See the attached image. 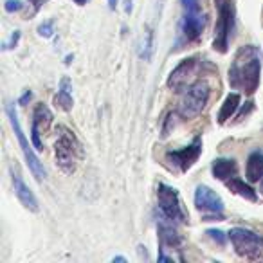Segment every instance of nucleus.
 <instances>
[{
    "instance_id": "obj_1",
    "label": "nucleus",
    "mask_w": 263,
    "mask_h": 263,
    "mask_svg": "<svg viewBox=\"0 0 263 263\" xmlns=\"http://www.w3.org/2000/svg\"><path fill=\"white\" fill-rule=\"evenodd\" d=\"M261 80V51L256 45H241L231 62L227 81L233 90L252 96Z\"/></svg>"
},
{
    "instance_id": "obj_11",
    "label": "nucleus",
    "mask_w": 263,
    "mask_h": 263,
    "mask_svg": "<svg viewBox=\"0 0 263 263\" xmlns=\"http://www.w3.org/2000/svg\"><path fill=\"white\" fill-rule=\"evenodd\" d=\"M205 27V16L200 9H184L182 26H180V44H195L200 40Z\"/></svg>"
},
{
    "instance_id": "obj_30",
    "label": "nucleus",
    "mask_w": 263,
    "mask_h": 263,
    "mask_svg": "<svg viewBox=\"0 0 263 263\" xmlns=\"http://www.w3.org/2000/svg\"><path fill=\"white\" fill-rule=\"evenodd\" d=\"M123 6H124V13L130 15L134 11V0H123Z\"/></svg>"
},
{
    "instance_id": "obj_15",
    "label": "nucleus",
    "mask_w": 263,
    "mask_h": 263,
    "mask_svg": "<svg viewBox=\"0 0 263 263\" xmlns=\"http://www.w3.org/2000/svg\"><path fill=\"white\" fill-rule=\"evenodd\" d=\"M54 105L58 108H62L63 112H70L74 106V99H72V81L69 76H63L60 80V87L58 92L54 96Z\"/></svg>"
},
{
    "instance_id": "obj_3",
    "label": "nucleus",
    "mask_w": 263,
    "mask_h": 263,
    "mask_svg": "<svg viewBox=\"0 0 263 263\" xmlns=\"http://www.w3.org/2000/svg\"><path fill=\"white\" fill-rule=\"evenodd\" d=\"M216 26L213 49L220 54L229 51V42L236 27V0H215Z\"/></svg>"
},
{
    "instance_id": "obj_26",
    "label": "nucleus",
    "mask_w": 263,
    "mask_h": 263,
    "mask_svg": "<svg viewBox=\"0 0 263 263\" xmlns=\"http://www.w3.org/2000/svg\"><path fill=\"white\" fill-rule=\"evenodd\" d=\"M27 2H29V6L33 8V15H36V13L47 4L49 0H27Z\"/></svg>"
},
{
    "instance_id": "obj_20",
    "label": "nucleus",
    "mask_w": 263,
    "mask_h": 263,
    "mask_svg": "<svg viewBox=\"0 0 263 263\" xmlns=\"http://www.w3.org/2000/svg\"><path fill=\"white\" fill-rule=\"evenodd\" d=\"M152 54H154V31L148 27L146 33H144V40H143V45H141L139 56L144 60V62H150Z\"/></svg>"
},
{
    "instance_id": "obj_21",
    "label": "nucleus",
    "mask_w": 263,
    "mask_h": 263,
    "mask_svg": "<svg viewBox=\"0 0 263 263\" xmlns=\"http://www.w3.org/2000/svg\"><path fill=\"white\" fill-rule=\"evenodd\" d=\"M177 117H180L179 112H172L164 119V126H162V137H168L170 132L175 130V126H177Z\"/></svg>"
},
{
    "instance_id": "obj_5",
    "label": "nucleus",
    "mask_w": 263,
    "mask_h": 263,
    "mask_svg": "<svg viewBox=\"0 0 263 263\" xmlns=\"http://www.w3.org/2000/svg\"><path fill=\"white\" fill-rule=\"evenodd\" d=\"M6 114H8V119H9V123H11V128H13V132H15L16 139H18L20 148H22L24 157H26L31 173H33L36 180L45 179V168H44V164L40 162V159L36 157L33 146H31V143L27 141L26 134H24L22 126H20L18 114H16V108H15V105H13V103H8V105H6Z\"/></svg>"
},
{
    "instance_id": "obj_23",
    "label": "nucleus",
    "mask_w": 263,
    "mask_h": 263,
    "mask_svg": "<svg viewBox=\"0 0 263 263\" xmlns=\"http://www.w3.org/2000/svg\"><path fill=\"white\" fill-rule=\"evenodd\" d=\"M24 2L22 0H6V4H4V9L8 13H18L20 9L24 8Z\"/></svg>"
},
{
    "instance_id": "obj_28",
    "label": "nucleus",
    "mask_w": 263,
    "mask_h": 263,
    "mask_svg": "<svg viewBox=\"0 0 263 263\" xmlns=\"http://www.w3.org/2000/svg\"><path fill=\"white\" fill-rule=\"evenodd\" d=\"M252 105H254V103H252V101H247V106H243V108L240 110V114H238V116H236V119L240 121V119H241V117H243V116H247V114H249V112H251V110H252Z\"/></svg>"
},
{
    "instance_id": "obj_6",
    "label": "nucleus",
    "mask_w": 263,
    "mask_h": 263,
    "mask_svg": "<svg viewBox=\"0 0 263 263\" xmlns=\"http://www.w3.org/2000/svg\"><path fill=\"white\" fill-rule=\"evenodd\" d=\"M234 252L241 258L258 259L263 256V236L256 234L254 231L243 229V227H233L227 233Z\"/></svg>"
},
{
    "instance_id": "obj_27",
    "label": "nucleus",
    "mask_w": 263,
    "mask_h": 263,
    "mask_svg": "<svg viewBox=\"0 0 263 263\" xmlns=\"http://www.w3.org/2000/svg\"><path fill=\"white\" fill-rule=\"evenodd\" d=\"M182 9H200V0H180Z\"/></svg>"
},
{
    "instance_id": "obj_32",
    "label": "nucleus",
    "mask_w": 263,
    "mask_h": 263,
    "mask_svg": "<svg viewBox=\"0 0 263 263\" xmlns=\"http://www.w3.org/2000/svg\"><path fill=\"white\" fill-rule=\"evenodd\" d=\"M74 2H76L78 6H85L88 2V0H74Z\"/></svg>"
},
{
    "instance_id": "obj_8",
    "label": "nucleus",
    "mask_w": 263,
    "mask_h": 263,
    "mask_svg": "<svg viewBox=\"0 0 263 263\" xmlns=\"http://www.w3.org/2000/svg\"><path fill=\"white\" fill-rule=\"evenodd\" d=\"M157 204L159 211L164 218L172 220L175 223H186L187 215L182 208V202H180L179 191L175 187L168 186V184L161 182L157 186Z\"/></svg>"
},
{
    "instance_id": "obj_16",
    "label": "nucleus",
    "mask_w": 263,
    "mask_h": 263,
    "mask_svg": "<svg viewBox=\"0 0 263 263\" xmlns=\"http://www.w3.org/2000/svg\"><path fill=\"white\" fill-rule=\"evenodd\" d=\"M211 173L215 179L226 182V180L236 177L238 164L234 159H216V161H213V164H211Z\"/></svg>"
},
{
    "instance_id": "obj_9",
    "label": "nucleus",
    "mask_w": 263,
    "mask_h": 263,
    "mask_svg": "<svg viewBox=\"0 0 263 263\" xmlns=\"http://www.w3.org/2000/svg\"><path fill=\"white\" fill-rule=\"evenodd\" d=\"M202 155V139L195 137L190 146H184L180 150H170L166 154V162L172 170H177L179 173H187Z\"/></svg>"
},
{
    "instance_id": "obj_33",
    "label": "nucleus",
    "mask_w": 263,
    "mask_h": 263,
    "mask_svg": "<svg viewBox=\"0 0 263 263\" xmlns=\"http://www.w3.org/2000/svg\"><path fill=\"white\" fill-rule=\"evenodd\" d=\"M114 261H126V258H123V256H116V258H114Z\"/></svg>"
},
{
    "instance_id": "obj_12",
    "label": "nucleus",
    "mask_w": 263,
    "mask_h": 263,
    "mask_svg": "<svg viewBox=\"0 0 263 263\" xmlns=\"http://www.w3.org/2000/svg\"><path fill=\"white\" fill-rule=\"evenodd\" d=\"M51 124H52V112L49 110L47 105L38 103L33 110V123H31V143H33L34 150L38 152L44 150L42 134H47Z\"/></svg>"
},
{
    "instance_id": "obj_10",
    "label": "nucleus",
    "mask_w": 263,
    "mask_h": 263,
    "mask_svg": "<svg viewBox=\"0 0 263 263\" xmlns=\"http://www.w3.org/2000/svg\"><path fill=\"white\" fill-rule=\"evenodd\" d=\"M198 65H200V62H198L197 56H191V58L182 60V62L170 72L168 81H166L168 87L175 92L186 90V88L193 83L195 74H197V70H198Z\"/></svg>"
},
{
    "instance_id": "obj_22",
    "label": "nucleus",
    "mask_w": 263,
    "mask_h": 263,
    "mask_svg": "<svg viewBox=\"0 0 263 263\" xmlns=\"http://www.w3.org/2000/svg\"><path fill=\"white\" fill-rule=\"evenodd\" d=\"M38 34L44 38H51L52 34H54V22L47 20V22L40 24V26H38Z\"/></svg>"
},
{
    "instance_id": "obj_18",
    "label": "nucleus",
    "mask_w": 263,
    "mask_h": 263,
    "mask_svg": "<svg viewBox=\"0 0 263 263\" xmlns=\"http://www.w3.org/2000/svg\"><path fill=\"white\" fill-rule=\"evenodd\" d=\"M226 186H227V190H229L231 193L238 195V197L245 198V200H249V202L258 200V195H256V191L252 190V187L249 186L245 180L238 179V177H233V179L226 180Z\"/></svg>"
},
{
    "instance_id": "obj_17",
    "label": "nucleus",
    "mask_w": 263,
    "mask_h": 263,
    "mask_svg": "<svg viewBox=\"0 0 263 263\" xmlns=\"http://www.w3.org/2000/svg\"><path fill=\"white\" fill-rule=\"evenodd\" d=\"M245 177L249 182H259L263 180V152H252L247 159L245 166Z\"/></svg>"
},
{
    "instance_id": "obj_13",
    "label": "nucleus",
    "mask_w": 263,
    "mask_h": 263,
    "mask_svg": "<svg viewBox=\"0 0 263 263\" xmlns=\"http://www.w3.org/2000/svg\"><path fill=\"white\" fill-rule=\"evenodd\" d=\"M11 180H13V190H15V195L18 198V202L31 213H38L40 211V204H38L36 195L33 193L29 186L24 182L22 173L16 166H11Z\"/></svg>"
},
{
    "instance_id": "obj_31",
    "label": "nucleus",
    "mask_w": 263,
    "mask_h": 263,
    "mask_svg": "<svg viewBox=\"0 0 263 263\" xmlns=\"http://www.w3.org/2000/svg\"><path fill=\"white\" fill-rule=\"evenodd\" d=\"M108 8L112 9V11H116V8H117V0H108Z\"/></svg>"
},
{
    "instance_id": "obj_19",
    "label": "nucleus",
    "mask_w": 263,
    "mask_h": 263,
    "mask_svg": "<svg viewBox=\"0 0 263 263\" xmlns=\"http://www.w3.org/2000/svg\"><path fill=\"white\" fill-rule=\"evenodd\" d=\"M238 108H240V94L233 92V94H229L226 99H223L222 106H220L218 117H216V119H218V124H226L227 121L236 114Z\"/></svg>"
},
{
    "instance_id": "obj_4",
    "label": "nucleus",
    "mask_w": 263,
    "mask_h": 263,
    "mask_svg": "<svg viewBox=\"0 0 263 263\" xmlns=\"http://www.w3.org/2000/svg\"><path fill=\"white\" fill-rule=\"evenodd\" d=\"M209 98H211V87L208 85V81L195 80L186 88V92H184L182 99L179 103L177 112H179L180 119H195L197 116H200L205 106H208Z\"/></svg>"
},
{
    "instance_id": "obj_29",
    "label": "nucleus",
    "mask_w": 263,
    "mask_h": 263,
    "mask_svg": "<svg viewBox=\"0 0 263 263\" xmlns=\"http://www.w3.org/2000/svg\"><path fill=\"white\" fill-rule=\"evenodd\" d=\"M31 98H33V92H31V90H26V92H24L22 98L18 99V105H27V103L31 101Z\"/></svg>"
},
{
    "instance_id": "obj_25",
    "label": "nucleus",
    "mask_w": 263,
    "mask_h": 263,
    "mask_svg": "<svg viewBox=\"0 0 263 263\" xmlns=\"http://www.w3.org/2000/svg\"><path fill=\"white\" fill-rule=\"evenodd\" d=\"M205 234H208L209 238H213L215 241H218L220 245L226 243V238H229V236H226L223 231H220V229H209V231H205Z\"/></svg>"
},
{
    "instance_id": "obj_14",
    "label": "nucleus",
    "mask_w": 263,
    "mask_h": 263,
    "mask_svg": "<svg viewBox=\"0 0 263 263\" xmlns=\"http://www.w3.org/2000/svg\"><path fill=\"white\" fill-rule=\"evenodd\" d=\"M166 222L159 223V241L161 247L159 251H166V249H177L179 251L182 247V236L179 234V231L175 229V222L164 218Z\"/></svg>"
},
{
    "instance_id": "obj_24",
    "label": "nucleus",
    "mask_w": 263,
    "mask_h": 263,
    "mask_svg": "<svg viewBox=\"0 0 263 263\" xmlns=\"http://www.w3.org/2000/svg\"><path fill=\"white\" fill-rule=\"evenodd\" d=\"M18 40H20V31H13L11 36H9V40L4 42L2 49H4V51H11V49H15L16 45H18Z\"/></svg>"
},
{
    "instance_id": "obj_7",
    "label": "nucleus",
    "mask_w": 263,
    "mask_h": 263,
    "mask_svg": "<svg viewBox=\"0 0 263 263\" xmlns=\"http://www.w3.org/2000/svg\"><path fill=\"white\" fill-rule=\"evenodd\" d=\"M195 208L202 215L204 222H222L223 220V200L209 186H197L195 190Z\"/></svg>"
},
{
    "instance_id": "obj_34",
    "label": "nucleus",
    "mask_w": 263,
    "mask_h": 263,
    "mask_svg": "<svg viewBox=\"0 0 263 263\" xmlns=\"http://www.w3.org/2000/svg\"><path fill=\"white\" fill-rule=\"evenodd\" d=\"M261 193H263V180H261Z\"/></svg>"
},
{
    "instance_id": "obj_2",
    "label": "nucleus",
    "mask_w": 263,
    "mask_h": 263,
    "mask_svg": "<svg viewBox=\"0 0 263 263\" xmlns=\"http://www.w3.org/2000/svg\"><path fill=\"white\" fill-rule=\"evenodd\" d=\"M54 157L56 164L65 175H72L78 170L81 157H83V150L74 136V132L69 130L67 126H58V137L54 143Z\"/></svg>"
}]
</instances>
